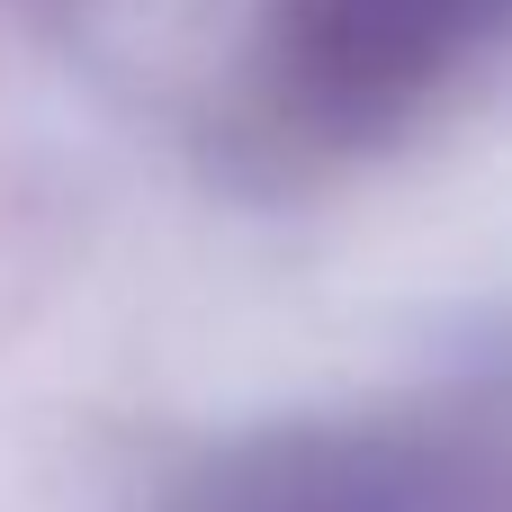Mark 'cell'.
I'll return each instance as SVG.
<instances>
[{
	"label": "cell",
	"instance_id": "cell-1",
	"mask_svg": "<svg viewBox=\"0 0 512 512\" xmlns=\"http://www.w3.org/2000/svg\"><path fill=\"white\" fill-rule=\"evenodd\" d=\"M512 0H288L279 45L315 108L369 117L450 72Z\"/></svg>",
	"mask_w": 512,
	"mask_h": 512
}]
</instances>
